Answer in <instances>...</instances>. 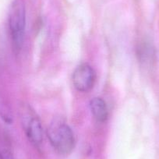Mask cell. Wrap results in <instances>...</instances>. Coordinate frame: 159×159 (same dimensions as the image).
<instances>
[{"mask_svg":"<svg viewBox=\"0 0 159 159\" xmlns=\"http://www.w3.org/2000/svg\"><path fill=\"white\" fill-rule=\"evenodd\" d=\"M48 137L55 151L62 155L71 154L75 147L74 134L71 128L60 120H55L48 129Z\"/></svg>","mask_w":159,"mask_h":159,"instance_id":"1","label":"cell"},{"mask_svg":"<svg viewBox=\"0 0 159 159\" xmlns=\"http://www.w3.org/2000/svg\"><path fill=\"white\" fill-rule=\"evenodd\" d=\"M26 27V10L24 2L16 0L9 14V29L13 51L18 54L24 44Z\"/></svg>","mask_w":159,"mask_h":159,"instance_id":"2","label":"cell"},{"mask_svg":"<svg viewBox=\"0 0 159 159\" xmlns=\"http://www.w3.org/2000/svg\"><path fill=\"white\" fill-rule=\"evenodd\" d=\"M96 74L94 69L88 64H82L76 68L73 74V83L77 91L87 92L93 88Z\"/></svg>","mask_w":159,"mask_h":159,"instance_id":"3","label":"cell"},{"mask_svg":"<svg viewBox=\"0 0 159 159\" xmlns=\"http://www.w3.org/2000/svg\"><path fill=\"white\" fill-rule=\"evenodd\" d=\"M25 131L29 140L35 145L40 144L43 140L42 123L36 116H30L25 121Z\"/></svg>","mask_w":159,"mask_h":159,"instance_id":"4","label":"cell"},{"mask_svg":"<svg viewBox=\"0 0 159 159\" xmlns=\"http://www.w3.org/2000/svg\"><path fill=\"white\" fill-rule=\"evenodd\" d=\"M90 108L96 120L103 123L108 118V108L105 101L101 98H94L90 102Z\"/></svg>","mask_w":159,"mask_h":159,"instance_id":"5","label":"cell"},{"mask_svg":"<svg viewBox=\"0 0 159 159\" xmlns=\"http://www.w3.org/2000/svg\"><path fill=\"white\" fill-rule=\"evenodd\" d=\"M0 157L1 159H13L11 154L7 150H2L0 151Z\"/></svg>","mask_w":159,"mask_h":159,"instance_id":"6","label":"cell"}]
</instances>
